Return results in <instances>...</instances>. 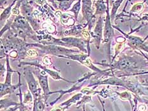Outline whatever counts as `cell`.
<instances>
[{
    "instance_id": "6da1fadb",
    "label": "cell",
    "mask_w": 148,
    "mask_h": 111,
    "mask_svg": "<svg viewBox=\"0 0 148 111\" xmlns=\"http://www.w3.org/2000/svg\"><path fill=\"white\" fill-rule=\"evenodd\" d=\"M8 54H6V72L4 83L1 82L0 84V93L1 98L6 95L11 94L15 92L17 88H20L21 86V74L18 72L12 69L9 61Z\"/></svg>"
},
{
    "instance_id": "7a4b0ae2",
    "label": "cell",
    "mask_w": 148,
    "mask_h": 111,
    "mask_svg": "<svg viewBox=\"0 0 148 111\" xmlns=\"http://www.w3.org/2000/svg\"><path fill=\"white\" fill-rule=\"evenodd\" d=\"M10 31L15 36L22 38L24 41H25L26 37H29L34 41L39 42L36 32L31 27L29 22L23 15L16 16L12 24Z\"/></svg>"
},
{
    "instance_id": "3957f363",
    "label": "cell",
    "mask_w": 148,
    "mask_h": 111,
    "mask_svg": "<svg viewBox=\"0 0 148 111\" xmlns=\"http://www.w3.org/2000/svg\"><path fill=\"white\" fill-rule=\"evenodd\" d=\"M145 61L146 60H143L140 57L123 55L120 57V59L118 61L114 63H111V64H106V63L97 62H95V64L109 66L111 67L110 69L111 71H113L114 69H117L125 72H132L134 71L135 69L140 68L141 66L147 65V63Z\"/></svg>"
},
{
    "instance_id": "277c9868",
    "label": "cell",
    "mask_w": 148,
    "mask_h": 111,
    "mask_svg": "<svg viewBox=\"0 0 148 111\" xmlns=\"http://www.w3.org/2000/svg\"><path fill=\"white\" fill-rule=\"evenodd\" d=\"M90 55H88L87 53H74V54H69V55H59L57 57L59 58H63V59H67L70 60H73L75 61L81 63L82 65L86 66L90 70L94 72L97 73V74H100L104 76H108L110 75L111 72H112L111 69H109L107 70H103L100 69L99 68L97 67L94 63L92 62L91 59L89 58Z\"/></svg>"
},
{
    "instance_id": "5b68a950",
    "label": "cell",
    "mask_w": 148,
    "mask_h": 111,
    "mask_svg": "<svg viewBox=\"0 0 148 111\" xmlns=\"http://www.w3.org/2000/svg\"><path fill=\"white\" fill-rule=\"evenodd\" d=\"M28 46L36 47L40 49L41 53L45 55H51L57 57L59 55H67L69 54L79 53L80 51L75 50L73 49H69L62 46L58 45H45L39 43H27Z\"/></svg>"
},
{
    "instance_id": "8992f818",
    "label": "cell",
    "mask_w": 148,
    "mask_h": 111,
    "mask_svg": "<svg viewBox=\"0 0 148 111\" xmlns=\"http://www.w3.org/2000/svg\"><path fill=\"white\" fill-rule=\"evenodd\" d=\"M60 39L62 41L65 46H70L76 47L80 52L87 53L88 55H90V41H86L84 38L73 36L62 37H60Z\"/></svg>"
},
{
    "instance_id": "52a82bcc",
    "label": "cell",
    "mask_w": 148,
    "mask_h": 111,
    "mask_svg": "<svg viewBox=\"0 0 148 111\" xmlns=\"http://www.w3.org/2000/svg\"><path fill=\"white\" fill-rule=\"evenodd\" d=\"M24 77L27 84L29 90L33 95L34 99L43 96L41 95V91H43L40 87L39 82L35 79L33 73L29 66L24 69Z\"/></svg>"
},
{
    "instance_id": "ba28073f",
    "label": "cell",
    "mask_w": 148,
    "mask_h": 111,
    "mask_svg": "<svg viewBox=\"0 0 148 111\" xmlns=\"http://www.w3.org/2000/svg\"><path fill=\"white\" fill-rule=\"evenodd\" d=\"M93 5H94V3L92 2V0H82V20L86 21V24L88 25V29L90 32L94 24H95L96 18L92 8Z\"/></svg>"
},
{
    "instance_id": "9c48e42d",
    "label": "cell",
    "mask_w": 148,
    "mask_h": 111,
    "mask_svg": "<svg viewBox=\"0 0 148 111\" xmlns=\"http://www.w3.org/2000/svg\"><path fill=\"white\" fill-rule=\"evenodd\" d=\"M113 27L124 35L125 38L127 39V44L128 46H130L134 49L139 51L143 50L144 52L148 53V45L145 43V41L142 38L136 36H132V35H130V34L125 33L120 29H119L115 25H113Z\"/></svg>"
},
{
    "instance_id": "30bf717a",
    "label": "cell",
    "mask_w": 148,
    "mask_h": 111,
    "mask_svg": "<svg viewBox=\"0 0 148 111\" xmlns=\"http://www.w3.org/2000/svg\"><path fill=\"white\" fill-rule=\"evenodd\" d=\"M97 74V73L94 72V73H86L84 76H83L82 78L79 79L78 81H76V82L74 84L71 88L69 89V90H59V91H51L50 92V95L51 94H53V93H59V97L57 98V99L55 100L52 102L50 103V106H53L56 103H57V101L58 100H59L61 98L63 97L64 95L67 94V93H71L73 91H77L78 90H80L83 86V84H84V82H85V81L87 80V79L90 78L92 76H95Z\"/></svg>"
},
{
    "instance_id": "8fae6325",
    "label": "cell",
    "mask_w": 148,
    "mask_h": 111,
    "mask_svg": "<svg viewBox=\"0 0 148 111\" xmlns=\"http://www.w3.org/2000/svg\"><path fill=\"white\" fill-rule=\"evenodd\" d=\"M107 3V10L106 13L104 27V43L110 45L111 39L114 36L113 25H112L110 12H109V0H106Z\"/></svg>"
},
{
    "instance_id": "7c38bea8",
    "label": "cell",
    "mask_w": 148,
    "mask_h": 111,
    "mask_svg": "<svg viewBox=\"0 0 148 111\" xmlns=\"http://www.w3.org/2000/svg\"><path fill=\"white\" fill-rule=\"evenodd\" d=\"M104 20L102 16H99L95 24L94 30L91 31L92 38L94 39L95 45L97 49H99L102 37L104 36Z\"/></svg>"
},
{
    "instance_id": "4fadbf2b",
    "label": "cell",
    "mask_w": 148,
    "mask_h": 111,
    "mask_svg": "<svg viewBox=\"0 0 148 111\" xmlns=\"http://www.w3.org/2000/svg\"><path fill=\"white\" fill-rule=\"evenodd\" d=\"M24 65H31V66H34L38 68H40L41 69L43 70L44 72H45L46 73H47L48 74H49L50 76V77L53 79L54 80H56V81H66L67 82H69V83H73V84H75L76 81H69L67 80L66 79H64L63 78L62 76H61L59 72H57L56 71H52V70H50L49 69H47L45 66H43L41 65V64H40L39 63H34V62H22L18 64V66H24Z\"/></svg>"
},
{
    "instance_id": "5bb4252c",
    "label": "cell",
    "mask_w": 148,
    "mask_h": 111,
    "mask_svg": "<svg viewBox=\"0 0 148 111\" xmlns=\"http://www.w3.org/2000/svg\"><path fill=\"white\" fill-rule=\"evenodd\" d=\"M55 15L59 18L60 23L62 25L66 27H72L75 25L76 22L75 16H73L68 13H64L60 10L55 13Z\"/></svg>"
},
{
    "instance_id": "9a60e30c",
    "label": "cell",
    "mask_w": 148,
    "mask_h": 111,
    "mask_svg": "<svg viewBox=\"0 0 148 111\" xmlns=\"http://www.w3.org/2000/svg\"><path fill=\"white\" fill-rule=\"evenodd\" d=\"M36 76L38 78V82H39L40 87L43 91V96L45 99V100L47 101L48 98L49 97V95H50V92H51L49 88V81H48L49 76H48V75L43 74L42 72L37 73Z\"/></svg>"
},
{
    "instance_id": "2e32d148",
    "label": "cell",
    "mask_w": 148,
    "mask_h": 111,
    "mask_svg": "<svg viewBox=\"0 0 148 111\" xmlns=\"http://www.w3.org/2000/svg\"><path fill=\"white\" fill-rule=\"evenodd\" d=\"M95 7L94 15L95 16H102L106 13L107 10V3L104 0H97L94 3Z\"/></svg>"
},
{
    "instance_id": "e0dca14e",
    "label": "cell",
    "mask_w": 148,
    "mask_h": 111,
    "mask_svg": "<svg viewBox=\"0 0 148 111\" xmlns=\"http://www.w3.org/2000/svg\"><path fill=\"white\" fill-rule=\"evenodd\" d=\"M78 0H56L57 4V10L62 12L69 11L73 3Z\"/></svg>"
},
{
    "instance_id": "ac0fdd59",
    "label": "cell",
    "mask_w": 148,
    "mask_h": 111,
    "mask_svg": "<svg viewBox=\"0 0 148 111\" xmlns=\"http://www.w3.org/2000/svg\"><path fill=\"white\" fill-rule=\"evenodd\" d=\"M17 1L18 0H14L7 7L4 9L1 14V21H6L11 17L12 14V9Z\"/></svg>"
},
{
    "instance_id": "d6986e66",
    "label": "cell",
    "mask_w": 148,
    "mask_h": 111,
    "mask_svg": "<svg viewBox=\"0 0 148 111\" xmlns=\"http://www.w3.org/2000/svg\"><path fill=\"white\" fill-rule=\"evenodd\" d=\"M47 101L43 96L34 99V106L33 111H44Z\"/></svg>"
},
{
    "instance_id": "ffe728a7",
    "label": "cell",
    "mask_w": 148,
    "mask_h": 111,
    "mask_svg": "<svg viewBox=\"0 0 148 111\" xmlns=\"http://www.w3.org/2000/svg\"><path fill=\"white\" fill-rule=\"evenodd\" d=\"M83 94L82 93H78L75 94L74 96H73L71 98H69V100H66L64 102H62V104H60V106H62L63 107H66L67 109H68L69 107H71L72 104H77L78 101L82 99V98L83 97Z\"/></svg>"
},
{
    "instance_id": "44dd1931",
    "label": "cell",
    "mask_w": 148,
    "mask_h": 111,
    "mask_svg": "<svg viewBox=\"0 0 148 111\" xmlns=\"http://www.w3.org/2000/svg\"><path fill=\"white\" fill-rule=\"evenodd\" d=\"M21 103H17L16 101L12 100V99L9 98H4V99L1 100V110L4 109L6 110L8 109V108L10 107H17L18 106H20Z\"/></svg>"
},
{
    "instance_id": "7402d4cb",
    "label": "cell",
    "mask_w": 148,
    "mask_h": 111,
    "mask_svg": "<svg viewBox=\"0 0 148 111\" xmlns=\"http://www.w3.org/2000/svg\"><path fill=\"white\" fill-rule=\"evenodd\" d=\"M124 0H116V1L112 4V9L111 12V18L112 22L114 20V19L116 17V13L118 12V10L120 7L121 3H123Z\"/></svg>"
},
{
    "instance_id": "603a6c76",
    "label": "cell",
    "mask_w": 148,
    "mask_h": 111,
    "mask_svg": "<svg viewBox=\"0 0 148 111\" xmlns=\"http://www.w3.org/2000/svg\"><path fill=\"white\" fill-rule=\"evenodd\" d=\"M81 8H82V0H78V1L75 3V5L73 6V7L69 10V12H73L74 14V16H75V18L76 19V22L78 21V15L79 14L80 10H81Z\"/></svg>"
},
{
    "instance_id": "cb8c5ba5",
    "label": "cell",
    "mask_w": 148,
    "mask_h": 111,
    "mask_svg": "<svg viewBox=\"0 0 148 111\" xmlns=\"http://www.w3.org/2000/svg\"><path fill=\"white\" fill-rule=\"evenodd\" d=\"M42 27L43 29L46 30L45 31L50 34H56V27L54 24H52L49 22H45L42 25Z\"/></svg>"
},
{
    "instance_id": "d4e9b609",
    "label": "cell",
    "mask_w": 148,
    "mask_h": 111,
    "mask_svg": "<svg viewBox=\"0 0 148 111\" xmlns=\"http://www.w3.org/2000/svg\"><path fill=\"white\" fill-rule=\"evenodd\" d=\"M144 2L138 3H136V4H135L130 10V15H131L133 14H137V13H139L140 12H142L144 9Z\"/></svg>"
},
{
    "instance_id": "484cf974",
    "label": "cell",
    "mask_w": 148,
    "mask_h": 111,
    "mask_svg": "<svg viewBox=\"0 0 148 111\" xmlns=\"http://www.w3.org/2000/svg\"><path fill=\"white\" fill-rule=\"evenodd\" d=\"M33 99H34V98H33V95H32V93H31V91L29 90L24 94V98L23 100V103L25 105L31 104V103H32V101H33Z\"/></svg>"
},
{
    "instance_id": "4316f807",
    "label": "cell",
    "mask_w": 148,
    "mask_h": 111,
    "mask_svg": "<svg viewBox=\"0 0 148 111\" xmlns=\"http://www.w3.org/2000/svg\"><path fill=\"white\" fill-rule=\"evenodd\" d=\"M21 90H20V106H18V111H31L30 108L27 107V106H25V105L23 103V100H22V93H21Z\"/></svg>"
},
{
    "instance_id": "83f0119b",
    "label": "cell",
    "mask_w": 148,
    "mask_h": 111,
    "mask_svg": "<svg viewBox=\"0 0 148 111\" xmlns=\"http://www.w3.org/2000/svg\"><path fill=\"white\" fill-rule=\"evenodd\" d=\"M26 54H27V56L29 57H38V55H39V53H38V52L36 50H33V49L27 50Z\"/></svg>"
},
{
    "instance_id": "f1b7e54d",
    "label": "cell",
    "mask_w": 148,
    "mask_h": 111,
    "mask_svg": "<svg viewBox=\"0 0 148 111\" xmlns=\"http://www.w3.org/2000/svg\"><path fill=\"white\" fill-rule=\"evenodd\" d=\"M43 62L45 65H51L52 64V62L51 61V59L48 56H45L44 58L43 59Z\"/></svg>"
},
{
    "instance_id": "f546056e",
    "label": "cell",
    "mask_w": 148,
    "mask_h": 111,
    "mask_svg": "<svg viewBox=\"0 0 148 111\" xmlns=\"http://www.w3.org/2000/svg\"><path fill=\"white\" fill-rule=\"evenodd\" d=\"M66 109H67L66 107H63L60 105H59V106L53 107L50 111H65Z\"/></svg>"
},
{
    "instance_id": "4dcf8cb0",
    "label": "cell",
    "mask_w": 148,
    "mask_h": 111,
    "mask_svg": "<svg viewBox=\"0 0 148 111\" xmlns=\"http://www.w3.org/2000/svg\"><path fill=\"white\" fill-rule=\"evenodd\" d=\"M6 72V68H5V65L1 63V69H0V75H1V78H2L4 76V74Z\"/></svg>"
},
{
    "instance_id": "1f68e13d",
    "label": "cell",
    "mask_w": 148,
    "mask_h": 111,
    "mask_svg": "<svg viewBox=\"0 0 148 111\" xmlns=\"http://www.w3.org/2000/svg\"><path fill=\"white\" fill-rule=\"evenodd\" d=\"M48 2H49L50 3L52 4V5L53 6V7L56 8V10H57V4L56 2V0H47Z\"/></svg>"
},
{
    "instance_id": "d6a6232c",
    "label": "cell",
    "mask_w": 148,
    "mask_h": 111,
    "mask_svg": "<svg viewBox=\"0 0 148 111\" xmlns=\"http://www.w3.org/2000/svg\"><path fill=\"white\" fill-rule=\"evenodd\" d=\"M140 21H148V14L144 15L142 17L139 19Z\"/></svg>"
},
{
    "instance_id": "836d02e7",
    "label": "cell",
    "mask_w": 148,
    "mask_h": 111,
    "mask_svg": "<svg viewBox=\"0 0 148 111\" xmlns=\"http://www.w3.org/2000/svg\"><path fill=\"white\" fill-rule=\"evenodd\" d=\"M7 1V0H1V8H3V6L5 5L6 2Z\"/></svg>"
},
{
    "instance_id": "e575fe53",
    "label": "cell",
    "mask_w": 148,
    "mask_h": 111,
    "mask_svg": "<svg viewBox=\"0 0 148 111\" xmlns=\"http://www.w3.org/2000/svg\"><path fill=\"white\" fill-rule=\"evenodd\" d=\"M143 101H144V102L145 103L147 106V107H148V100H145V99H143L142 100Z\"/></svg>"
},
{
    "instance_id": "d590c367",
    "label": "cell",
    "mask_w": 148,
    "mask_h": 111,
    "mask_svg": "<svg viewBox=\"0 0 148 111\" xmlns=\"http://www.w3.org/2000/svg\"><path fill=\"white\" fill-rule=\"evenodd\" d=\"M115 1H116V0H109V3H110L111 5H112V3H113Z\"/></svg>"
},
{
    "instance_id": "8d00e7d4",
    "label": "cell",
    "mask_w": 148,
    "mask_h": 111,
    "mask_svg": "<svg viewBox=\"0 0 148 111\" xmlns=\"http://www.w3.org/2000/svg\"><path fill=\"white\" fill-rule=\"evenodd\" d=\"M82 108H83V111H85V106H83L82 107Z\"/></svg>"
},
{
    "instance_id": "74e56055",
    "label": "cell",
    "mask_w": 148,
    "mask_h": 111,
    "mask_svg": "<svg viewBox=\"0 0 148 111\" xmlns=\"http://www.w3.org/2000/svg\"><path fill=\"white\" fill-rule=\"evenodd\" d=\"M143 55H144V56H145V57H146V58H147V60H148V56H147V57H146V55H144V53H143Z\"/></svg>"
},
{
    "instance_id": "f35d334b",
    "label": "cell",
    "mask_w": 148,
    "mask_h": 111,
    "mask_svg": "<svg viewBox=\"0 0 148 111\" xmlns=\"http://www.w3.org/2000/svg\"><path fill=\"white\" fill-rule=\"evenodd\" d=\"M102 107H103V109H104V111H105V109H104V105L102 104Z\"/></svg>"
},
{
    "instance_id": "ab89813d",
    "label": "cell",
    "mask_w": 148,
    "mask_h": 111,
    "mask_svg": "<svg viewBox=\"0 0 148 111\" xmlns=\"http://www.w3.org/2000/svg\"><path fill=\"white\" fill-rule=\"evenodd\" d=\"M93 1H94V3L96 1H97V0H93Z\"/></svg>"
},
{
    "instance_id": "60d3db41",
    "label": "cell",
    "mask_w": 148,
    "mask_h": 111,
    "mask_svg": "<svg viewBox=\"0 0 148 111\" xmlns=\"http://www.w3.org/2000/svg\"><path fill=\"white\" fill-rule=\"evenodd\" d=\"M128 1H130V0H128Z\"/></svg>"
}]
</instances>
